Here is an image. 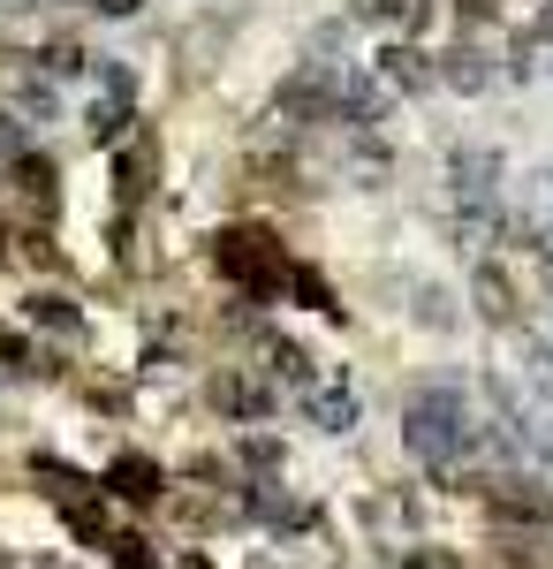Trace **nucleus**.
Here are the masks:
<instances>
[{
  "mask_svg": "<svg viewBox=\"0 0 553 569\" xmlns=\"http://www.w3.org/2000/svg\"><path fill=\"white\" fill-rule=\"evenodd\" d=\"M129 130H137L129 99H99V107H91V137H99V144H129Z\"/></svg>",
  "mask_w": 553,
  "mask_h": 569,
  "instance_id": "nucleus-15",
  "label": "nucleus"
},
{
  "mask_svg": "<svg viewBox=\"0 0 553 569\" xmlns=\"http://www.w3.org/2000/svg\"><path fill=\"white\" fill-rule=\"evenodd\" d=\"M23 319L46 327V335H84V311L69 305L61 289H39V297H23Z\"/></svg>",
  "mask_w": 553,
  "mask_h": 569,
  "instance_id": "nucleus-10",
  "label": "nucleus"
},
{
  "mask_svg": "<svg viewBox=\"0 0 553 569\" xmlns=\"http://www.w3.org/2000/svg\"><path fill=\"white\" fill-rule=\"evenodd\" d=\"M380 77L394 91H425V84H440V61H432L425 46H394V53L380 61Z\"/></svg>",
  "mask_w": 553,
  "mask_h": 569,
  "instance_id": "nucleus-8",
  "label": "nucleus"
},
{
  "mask_svg": "<svg viewBox=\"0 0 553 569\" xmlns=\"http://www.w3.org/2000/svg\"><path fill=\"white\" fill-rule=\"evenodd\" d=\"M485 509H493V517H509V525H546V517H553V486L509 471V479L485 486Z\"/></svg>",
  "mask_w": 553,
  "mask_h": 569,
  "instance_id": "nucleus-3",
  "label": "nucleus"
},
{
  "mask_svg": "<svg viewBox=\"0 0 553 569\" xmlns=\"http://www.w3.org/2000/svg\"><path fill=\"white\" fill-rule=\"evenodd\" d=\"M61 517H69V531H77L84 547H99V555H107V539H114V525H107V509H99V501H77V509H61Z\"/></svg>",
  "mask_w": 553,
  "mask_h": 569,
  "instance_id": "nucleus-17",
  "label": "nucleus"
},
{
  "mask_svg": "<svg viewBox=\"0 0 553 569\" xmlns=\"http://www.w3.org/2000/svg\"><path fill=\"white\" fill-rule=\"evenodd\" d=\"M23 357H31V350H23V335H16V327H0V365H23Z\"/></svg>",
  "mask_w": 553,
  "mask_h": 569,
  "instance_id": "nucleus-23",
  "label": "nucleus"
},
{
  "mask_svg": "<svg viewBox=\"0 0 553 569\" xmlns=\"http://www.w3.org/2000/svg\"><path fill=\"white\" fill-rule=\"evenodd\" d=\"M418 319H425V327H440V335H448V327H455V305H448V297H440V289H425V297H418Z\"/></svg>",
  "mask_w": 553,
  "mask_h": 569,
  "instance_id": "nucleus-21",
  "label": "nucleus"
},
{
  "mask_svg": "<svg viewBox=\"0 0 553 569\" xmlns=\"http://www.w3.org/2000/svg\"><path fill=\"white\" fill-rule=\"evenodd\" d=\"M107 562H114V569H160V555H152V539L114 531V539H107Z\"/></svg>",
  "mask_w": 553,
  "mask_h": 569,
  "instance_id": "nucleus-18",
  "label": "nucleus"
},
{
  "mask_svg": "<svg viewBox=\"0 0 553 569\" xmlns=\"http://www.w3.org/2000/svg\"><path fill=\"white\" fill-rule=\"evenodd\" d=\"M8 182L23 190V206H31V213L53 206V160H46V152H16V160H8Z\"/></svg>",
  "mask_w": 553,
  "mask_h": 569,
  "instance_id": "nucleus-9",
  "label": "nucleus"
},
{
  "mask_svg": "<svg viewBox=\"0 0 553 569\" xmlns=\"http://www.w3.org/2000/svg\"><path fill=\"white\" fill-rule=\"evenodd\" d=\"M160 486H168V471L152 456H114L107 463V493L114 501H160Z\"/></svg>",
  "mask_w": 553,
  "mask_h": 569,
  "instance_id": "nucleus-6",
  "label": "nucleus"
},
{
  "mask_svg": "<svg viewBox=\"0 0 553 569\" xmlns=\"http://www.w3.org/2000/svg\"><path fill=\"white\" fill-rule=\"evenodd\" d=\"M213 410L220 418H265L273 395H265V380H251V372H213Z\"/></svg>",
  "mask_w": 553,
  "mask_h": 569,
  "instance_id": "nucleus-7",
  "label": "nucleus"
},
{
  "mask_svg": "<svg viewBox=\"0 0 553 569\" xmlns=\"http://www.w3.org/2000/svg\"><path fill=\"white\" fill-rule=\"evenodd\" d=\"M99 8H107V16H137L144 0H99Z\"/></svg>",
  "mask_w": 553,
  "mask_h": 569,
  "instance_id": "nucleus-25",
  "label": "nucleus"
},
{
  "mask_svg": "<svg viewBox=\"0 0 553 569\" xmlns=\"http://www.w3.org/2000/svg\"><path fill=\"white\" fill-rule=\"evenodd\" d=\"M303 410H311V426H326V433H349V426H356V395L349 388H311Z\"/></svg>",
  "mask_w": 553,
  "mask_h": 569,
  "instance_id": "nucleus-12",
  "label": "nucleus"
},
{
  "mask_svg": "<svg viewBox=\"0 0 553 569\" xmlns=\"http://www.w3.org/2000/svg\"><path fill=\"white\" fill-rule=\"evenodd\" d=\"M235 456H243L251 471H281V440H273V433H243V440H235Z\"/></svg>",
  "mask_w": 553,
  "mask_h": 569,
  "instance_id": "nucleus-19",
  "label": "nucleus"
},
{
  "mask_svg": "<svg viewBox=\"0 0 553 569\" xmlns=\"http://www.w3.org/2000/svg\"><path fill=\"white\" fill-rule=\"evenodd\" d=\"M39 486H46V501H61V509L91 501V479H84V471H69V463H39Z\"/></svg>",
  "mask_w": 553,
  "mask_h": 569,
  "instance_id": "nucleus-14",
  "label": "nucleus"
},
{
  "mask_svg": "<svg viewBox=\"0 0 553 569\" xmlns=\"http://www.w3.org/2000/svg\"><path fill=\"white\" fill-rule=\"evenodd\" d=\"M213 266L243 289V297H289V281H296V259L265 236V228H220L213 236Z\"/></svg>",
  "mask_w": 553,
  "mask_h": 569,
  "instance_id": "nucleus-1",
  "label": "nucleus"
},
{
  "mask_svg": "<svg viewBox=\"0 0 553 569\" xmlns=\"http://www.w3.org/2000/svg\"><path fill=\"white\" fill-rule=\"evenodd\" d=\"M402 426H410V448H418L425 463H455L470 440H477V433H470V402L455 388H418Z\"/></svg>",
  "mask_w": 553,
  "mask_h": 569,
  "instance_id": "nucleus-2",
  "label": "nucleus"
},
{
  "mask_svg": "<svg viewBox=\"0 0 553 569\" xmlns=\"http://www.w3.org/2000/svg\"><path fill=\"white\" fill-rule=\"evenodd\" d=\"M152 168H160L152 137H129V144H114V206H122V213H137V206L152 198Z\"/></svg>",
  "mask_w": 553,
  "mask_h": 569,
  "instance_id": "nucleus-4",
  "label": "nucleus"
},
{
  "mask_svg": "<svg viewBox=\"0 0 553 569\" xmlns=\"http://www.w3.org/2000/svg\"><path fill=\"white\" fill-rule=\"evenodd\" d=\"M16 152H23V130H16V122L0 114V160H16Z\"/></svg>",
  "mask_w": 553,
  "mask_h": 569,
  "instance_id": "nucleus-24",
  "label": "nucleus"
},
{
  "mask_svg": "<svg viewBox=\"0 0 553 569\" xmlns=\"http://www.w3.org/2000/svg\"><path fill=\"white\" fill-rule=\"evenodd\" d=\"M477 311L485 319H501V327H515V289L501 266H477Z\"/></svg>",
  "mask_w": 553,
  "mask_h": 569,
  "instance_id": "nucleus-13",
  "label": "nucleus"
},
{
  "mask_svg": "<svg viewBox=\"0 0 553 569\" xmlns=\"http://www.w3.org/2000/svg\"><path fill=\"white\" fill-rule=\"evenodd\" d=\"M91 8H99V0H91Z\"/></svg>",
  "mask_w": 553,
  "mask_h": 569,
  "instance_id": "nucleus-26",
  "label": "nucleus"
},
{
  "mask_svg": "<svg viewBox=\"0 0 553 569\" xmlns=\"http://www.w3.org/2000/svg\"><path fill=\"white\" fill-rule=\"evenodd\" d=\"M440 84L485 91V84H493V53H477V46H455V53H440Z\"/></svg>",
  "mask_w": 553,
  "mask_h": 569,
  "instance_id": "nucleus-11",
  "label": "nucleus"
},
{
  "mask_svg": "<svg viewBox=\"0 0 553 569\" xmlns=\"http://www.w3.org/2000/svg\"><path fill=\"white\" fill-rule=\"evenodd\" d=\"M0 243H8V236H0Z\"/></svg>",
  "mask_w": 553,
  "mask_h": 569,
  "instance_id": "nucleus-27",
  "label": "nucleus"
},
{
  "mask_svg": "<svg viewBox=\"0 0 553 569\" xmlns=\"http://www.w3.org/2000/svg\"><path fill=\"white\" fill-rule=\"evenodd\" d=\"M334 107H341V91H334L326 69H303V77L281 84V114H289V122H326Z\"/></svg>",
  "mask_w": 553,
  "mask_h": 569,
  "instance_id": "nucleus-5",
  "label": "nucleus"
},
{
  "mask_svg": "<svg viewBox=\"0 0 553 569\" xmlns=\"http://www.w3.org/2000/svg\"><path fill=\"white\" fill-rule=\"evenodd\" d=\"M356 8V23H394V0H349Z\"/></svg>",
  "mask_w": 553,
  "mask_h": 569,
  "instance_id": "nucleus-22",
  "label": "nucleus"
},
{
  "mask_svg": "<svg viewBox=\"0 0 553 569\" xmlns=\"http://www.w3.org/2000/svg\"><path fill=\"white\" fill-rule=\"evenodd\" d=\"M432 16H440V0H394V23H402V31H418V39H425Z\"/></svg>",
  "mask_w": 553,
  "mask_h": 569,
  "instance_id": "nucleus-20",
  "label": "nucleus"
},
{
  "mask_svg": "<svg viewBox=\"0 0 553 569\" xmlns=\"http://www.w3.org/2000/svg\"><path fill=\"white\" fill-rule=\"evenodd\" d=\"M84 61H91V53H84L77 39H46V53H39V69L53 77V84H69V77H84Z\"/></svg>",
  "mask_w": 553,
  "mask_h": 569,
  "instance_id": "nucleus-16",
  "label": "nucleus"
}]
</instances>
